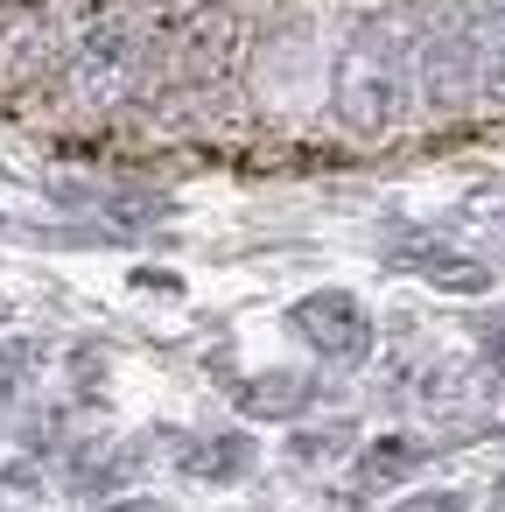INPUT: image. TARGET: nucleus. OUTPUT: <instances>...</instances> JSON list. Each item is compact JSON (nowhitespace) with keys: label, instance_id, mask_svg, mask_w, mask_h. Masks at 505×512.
Wrapping results in <instances>:
<instances>
[{"label":"nucleus","instance_id":"9d476101","mask_svg":"<svg viewBox=\"0 0 505 512\" xmlns=\"http://www.w3.org/2000/svg\"><path fill=\"white\" fill-rule=\"evenodd\" d=\"M92 0H0V15H78Z\"/></svg>","mask_w":505,"mask_h":512},{"label":"nucleus","instance_id":"39448f33","mask_svg":"<svg viewBox=\"0 0 505 512\" xmlns=\"http://www.w3.org/2000/svg\"><path fill=\"white\" fill-rule=\"evenodd\" d=\"M470 78H477V50H470L463 36H442V43L428 50V92L449 106V99H463Z\"/></svg>","mask_w":505,"mask_h":512},{"label":"nucleus","instance_id":"6e6552de","mask_svg":"<svg viewBox=\"0 0 505 512\" xmlns=\"http://www.w3.org/2000/svg\"><path fill=\"white\" fill-rule=\"evenodd\" d=\"M239 400H246L253 414H288V407H302V400H309V379H295V372H288V379H253Z\"/></svg>","mask_w":505,"mask_h":512},{"label":"nucleus","instance_id":"9b49d317","mask_svg":"<svg viewBox=\"0 0 505 512\" xmlns=\"http://www.w3.org/2000/svg\"><path fill=\"white\" fill-rule=\"evenodd\" d=\"M400 512H470L463 498H449V491H421V498H407Z\"/></svg>","mask_w":505,"mask_h":512},{"label":"nucleus","instance_id":"f03ea898","mask_svg":"<svg viewBox=\"0 0 505 512\" xmlns=\"http://www.w3.org/2000/svg\"><path fill=\"white\" fill-rule=\"evenodd\" d=\"M64 64H71V92H78L85 106H120V99H134L141 78H148V29L127 22V15H92V22L71 36Z\"/></svg>","mask_w":505,"mask_h":512},{"label":"nucleus","instance_id":"ddd939ff","mask_svg":"<svg viewBox=\"0 0 505 512\" xmlns=\"http://www.w3.org/2000/svg\"><path fill=\"white\" fill-rule=\"evenodd\" d=\"M106 512H176V505H162V498H120V505H106Z\"/></svg>","mask_w":505,"mask_h":512},{"label":"nucleus","instance_id":"7ed1b4c3","mask_svg":"<svg viewBox=\"0 0 505 512\" xmlns=\"http://www.w3.org/2000/svg\"><path fill=\"white\" fill-rule=\"evenodd\" d=\"M295 330L309 337V351H323V358H337V365H358V358L372 351V316H365V302L344 295V288L302 295V302H295Z\"/></svg>","mask_w":505,"mask_h":512},{"label":"nucleus","instance_id":"20e7f679","mask_svg":"<svg viewBox=\"0 0 505 512\" xmlns=\"http://www.w3.org/2000/svg\"><path fill=\"white\" fill-rule=\"evenodd\" d=\"M337 113H344V127H358V134H379V127H393V113H400V78L386 71V64H351L344 71V85H337Z\"/></svg>","mask_w":505,"mask_h":512},{"label":"nucleus","instance_id":"0eeeda50","mask_svg":"<svg viewBox=\"0 0 505 512\" xmlns=\"http://www.w3.org/2000/svg\"><path fill=\"white\" fill-rule=\"evenodd\" d=\"M421 274H428V281H442V288H456V295L491 288V267H477V260H449V253H421Z\"/></svg>","mask_w":505,"mask_h":512},{"label":"nucleus","instance_id":"f257e3e1","mask_svg":"<svg viewBox=\"0 0 505 512\" xmlns=\"http://www.w3.org/2000/svg\"><path fill=\"white\" fill-rule=\"evenodd\" d=\"M232 50H239V29L225 8H190V15H169L162 29H148V78L162 99H204L225 85L232 71Z\"/></svg>","mask_w":505,"mask_h":512},{"label":"nucleus","instance_id":"1a4fd4ad","mask_svg":"<svg viewBox=\"0 0 505 512\" xmlns=\"http://www.w3.org/2000/svg\"><path fill=\"white\" fill-rule=\"evenodd\" d=\"M414 456H421V449H407V442H379V449L365 456V470H358V477H365V484H386V477H393L400 463H414Z\"/></svg>","mask_w":505,"mask_h":512},{"label":"nucleus","instance_id":"423d86ee","mask_svg":"<svg viewBox=\"0 0 505 512\" xmlns=\"http://www.w3.org/2000/svg\"><path fill=\"white\" fill-rule=\"evenodd\" d=\"M183 463H190L197 477H211V484H232V477L253 463V442H246V435H218V442H197Z\"/></svg>","mask_w":505,"mask_h":512},{"label":"nucleus","instance_id":"f8f14e48","mask_svg":"<svg viewBox=\"0 0 505 512\" xmlns=\"http://www.w3.org/2000/svg\"><path fill=\"white\" fill-rule=\"evenodd\" d=\"M484 358H491V365H498V379H505V316L484 330Z\"/></svg>","mask_w":505,"mask_h":512}]
</instances>
